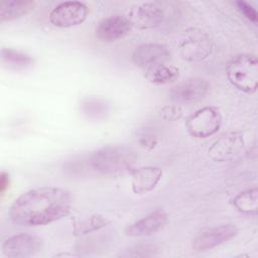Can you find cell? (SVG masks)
Returning a JSON list of instances; mask_svg holds the SVG:
<instances>
[{
    "label": "cell",
    "instance_id": "cell-1",
    "mask_svg": "<svg viewBox=\"0 0 258 258\" xmlns=\"http://www.w3.org/2000/svg\"><path fill=\"white\" fill-rule=\"evenodd\" d=\"M72 203L67 189L40 186L18 197L10 207L9 216L14 224L24 227L47 225L67 217Z\"/></svg>",
    "mask_w": 258,
    "mask_h": 258
},
{
    "label": "cell",
    "instance_id": "cell-2",
    "mask_svg": "<svg viewBox=\"0 0 258 258\" xmlns=\"http://www.w3.org/2000/svg\"><path fill=\"white\" fill-rule=\"evenodd\" d=\"M137 157L136 151L129 146L112 145L93 152L89 162L96 172L114 177L131 172Z\"/></svg>",
    "mask_w": 258,
    "mask_h": 258
},
{
    "label": "cell",
    "instance_id": "cell-3",
    "mask_svg": "<svg viewBox=\"0 0 258 258\" xmlns=\"http://www.w3.org/2000/svg\"><path fill=\"white\" fill-rule=\"evenodd\" d=\"M230 83L240 91L253 94L258 87V60L255 54L236 55L227 66Z\"/></svg>",
    "mask_w": 258,
    "mask_h": 258
},
{
    "label": "cell",
    "instance_id": "cell-4",
    "mask_svg": "<svg viewBox=\"0 0 258 258\" xmlns=\"http://www.w3.org/2000/svg\"><path fill=\"white\" fill-rule=\"evenodd\" d=\"M213 39L210 34L199 28H188L179 42V53L186 61H200L213 51Z\"/></svg>",
    "mask_w": 258,
    "mask_h": 258
},
{
    "label": "cell",
    "instance_id": "cell-5",
    "mask_svg": "<svg viewBox=\"0 0 258 258\" xmlns=\"http://www.w3.org/2000/svg\"><path fill=\"white\" fill-rule=\"evenodd\" d=\"M222 120V114L218 108L206 106L187 118L185 127L192 137L207 138L219 131Z\"/></svg>",
    "mask_w": 258,
    "mask_h": 258
},
{
    "label": "cell",
    "instance_id": "cell-6",
    "mask_svg": "<svg viewBox=\"0 0 258 258\" xmlns=\"http://www.w3.org/2000/svg\"><path fill=\"white\" fill-rule=\"evenodd\" d=\"M89 13L86 4L80 1H66L56 5L48 15L52 25L60 28L77 26L83 23Z\"/></svg>",
    "mask_w": 258,
    "mask_h": 258
},
{
    "label": "cell",
    "instance_id": "cell-7",
    "mask_svg": "<svg viewBox=\"0 0 258 258\" xmlns=\"http://www.w3.org/2000/svg\"><path fill=\"white\" fill-rule=\"evenodd\" d=\"M42 246L43 241L40 237L33 234L20 233L6 239L2 244L1 250L6 257L26 258L39 253Z\"/></svg>",
    "mask_w": 258,
    "mask_h": 258
},
{
    "label": "cell",
    "instance_id": "cell-8",
    "mask_svg": "<svg viewBox=\"0 0 258 258\" xmlns=\"http://www.w3.org/2000/svg\"><path fill=\"white\" fill-rule=\"evenodd\" d=\"M243 133L231 131L222 134L209 148L210 157L219 162L229 161L238 156L244 149Z\"/></svg>",
    "mask_w": 258,
    "mask_h": 258
},
{
    "label": "cell",
    "instance_id": "cell-9",
    "mask_svg": "<svg viewBox=\"0 0 258 258\" xmlns=\"http://www.w3.org/2000/svg\"><path fill=\"white\" fill-rule=\"evenodd\" d=\"M238 234V228L234 224H223L208 229L198 235L192 241V249L206 251L213 249L233 239Z\"/></svg>",
    "mask_w": 258,
    "mask_h": 258
},
{
    "label": "cell",
    "instance_id": "cell-10",
    "mask_svg": "<svg viewBox=\"0 0 258 258\" xmlns=\"http://www.w3.org/2000/svg\"><path fill=\"white\" fill-rule=\"evenodd\" d=\"M209 83L202 78L187 79L170 91V99L177 104H191L202 100L209 90Z\"/></svg>",
    "mask_w": 258,
    "mask_h": 258
},
{
    "label": "cell",
    "instance_id": "cell-11",
    "mask_svg": "<svg viewBox=\"0 0 258 258\" xmlns=\"http://www.w3.org/2000/svg\"><path fill=\"white\" fill-rule=\"evenodd\" d=\"M132 25L128 19L123 15H111L101 19L96 28V36L105 42L116 41L128 34Z\"/></svg>",
    "mask_w": 258,
    "mask_h": 258
},
{
    "label": "cell",
    "instance_id": "cell-12",
    "mask_svg": "<svg viewBox=\"0 0 258 258\" xmlns=\"http://www.w3.org/2000/svg\"><path fill=\"white\" fill-rule=\"evenodd\" d=\"M170 58V52L166 46L160 43H144L135 48L132 53L133 63L147 70L159 63H164Z\"/></svg>",
    "mask_w": 258,
    "mask_h": 258
},
{
    "label": "cell",
    "instance_id": "cell-13",
    "mask_svg": "<svg viewBox=\"0 0 258 258\" xmlns=\"http://www.w3.org/2000/svg\"><path fill=\"white\" fill-rule=\"evenodd\" d=\"M163 10L153 3L134 5L128 15L131 25L138 29L154 28L163 21Z\"/></svg>",
    "mask_w": 258,
    "mask_h": 258
},
{
    "label": "cell",
    "instance_id": "cell-14",
    "mask_svg": "<svg viewBox=\"0 0 258 258\" xmlns=\"http://www.w3.org/2000/svg\"><path fill=\"white\" fill-rule=\"evenodd\" d=\"M167 222V215L163 210H156L144 218L129 225L125 232L131 237H144L158 232Z\"/></svg>",
    "mask_w": 258,
    "mask_h": 258
},
{
    "label": "cell",
    "instance_id": "cell-15",
    "mask_svg": "<svg viewBox=\"0 0 258 258\" xmlns=\"http://www.w3.org/2000/svg\"><path fill=\"white\" fill-rule=\"evenodd\" d=\"M130 173L133 192L142 195L151 191L157 185L163 172L157 166H142L133 168Z\"/></svg>",
    "mask_w": 258,
    "mask_h": 258
},
{
    "label": "cell",
    "instance_id": "cell-16",
    "mask_svg": "<svg viewBox=\"0 0 258 258\" xmlns=\"http://www.w3.org/2000/svg\"><path fill=\"white\" fill-rule=\"evenodd\" d=\"M36 6L32 0H10L0 3V21H10L31 12Z\"/></svg>",
    "mask_w": 258,
    "mask_h": 258
},
{
    "label": "cell",
    "instance_id": "cell-17",
    "mask_svg": "<svg viewBox=\"0 0 258 258\" xmlns=\"http://www.w3.org/2000/svg\"><path fill=\"white\" fill-rule=\"evenodd\" d=\"M144 76L152 84L165 85L173 83L178 79L179 70L172 64L164 62L145 70Z\"/></svg>",
    "mask_w": 258,
    "mask_h": 258
},
{
    "label": "cell",
    "instance_id": "cell-18",
    "mask_svg": "<svg viewBox=\"0 0 258 258\" xmlns=\"http://www.w3.org/2000/svg\"><path fill=\"white\" fill-rule=\"evenodd\" d=\"M1 62L8 70L23 71L33 64V58L22 51L9 47H2Z\"/></svg>",
    "mask_w": 258,
    "mask_h": 258
},
{
    "label": "cell",
    "instance_id": "cell-19",
    "mask_svg": "<svg viewBox=\"0 0 258 258\" xmlns=\"http://www.w3.org/2000/svg\"><path fill=\"white\" fill-rule=\"evenodd\" d=\"M232 205L242 214L256 216L258 213V189L249 188L238 194L232 200Z\"/></svg>",
    "mask_w": 258,
    "mask_h": 258
},
{
    "label": "cell",
    "instance_id": "cell-20",
    "mask_svg": "<svg viewBox=\"0 0 258 258\" xmlns=\"http://www.w3.org/2000/svg\"><path fill=\"white\" fill-rule=\"evenodd\" d=\"M82 114L90 120H103L109 115L108 103L100 98H87L81 103Z\"/></svg>",
    "mask_w": 258,
    "mask_h": 258
},
{
    "label": "cell",
    "instance_id": "cell-21",
    "mask_svg": "<svg viewBox=\"0 0 258 258\" xmlns=\"http://www.w3.org/2000/svg\"><path fill=\"white\" fill-rule=\"evenodd\" d=\"M158 248L153 244H137L120 253L121 257H149L157 253Z\"/></svg>",
    "mask_w": 258,
    "mask_h": 258
},
{
    "label": "cell",
    "instance_id": "cell-22",
    "mask_svg": "<svg viewBox=\"0 0 258 258\" xmlns=\"http://www.w3.org/2000/svg\"><path fill=\"white\" fill-rule=\"evenodd\" d=\"M137 139L140 146L146 150L153 149L158 142V136L155 130L150 127L140 129L137 134Z\"/></svg>",
    "mask_w": 258,
    "mask_h": 258
},
{
    "label": "cell",
    "instance_id": "cell-23",
    "mask_svg": "<svg viewBox=\"0 0 258 258\" xmlns=\"http://www.w3.org/2000/svg\"><path fill=\"white\" fill-rule=\"evenodd\" d=\"M110 223L111 222L108 221L106 218L99 216V215H95V216H92L91 218H89L86 222H84L82 224V226L80 227L79 231H80V233L88 234L93 231L99 230V229L109 225Z\"/></svg>",
    "mask_w": 258,
    "mask_h": 258
},
{
    "label": "cell",
    "instance_id": "cell-24",
    "mask_svg": "<svg viewBox=\"0 0 258 258\" xmlns=\"http://www.w3.org/2000/svg\"><path fill=\"white\" fill-rule=\"evenodd\" d=\"M183 115V111L178 105H168L160 109L159 116L165 121L179 120Z\"/></svg>",
    "mask_w": 258,
    "mask_h": 258
},
{
    "label": "cell",
    "instance_id": "cell-25",
    "mask_svg": "<svg viewBox=\"0 0 258 258\" xmlns=\"http://www.w3.org/2000/svg\"><path fill=\"white\" fill-rule=\"evenodd\" d=\"M237 8L239 9V11L250 21L257 23L258 21V14L257 11L255 10V8L253 6H251L250 4H248L245 1H237L236 2Z\"/></svg>",
    "mask_w": 258,
    "mask_h": 258
},
{
    "label": "cell",
    "instance_id": "cell-26",
    "mask_svg": "<svg viewBox=\"0 0 258 258\" xmlns=\"http://www.w3.org/2000/svg\"><path fill=\"white\" fill-rule=\"evenodd\" d=\"M10 183V177L9 174L6 173L5 171H2L0 173V192L3 195L5 190L8 188Z\"/></svg>",
    "mask_w": 258,
    "mask_h": 258
}]
</instances>
